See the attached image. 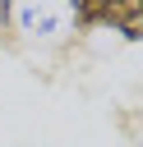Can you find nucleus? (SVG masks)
Instances as JSON below:
<instances>
[{"instance_id":"f03ea898","label":"nucleus","mask_w":143,"mask_h":147,"mask_svg":"<svg viewBox=\"0 0 143 147\" xmlns=\"http://www.w3.org/2000/svg\"><path fill=\"white\" fill-rule=\"evenodd\" d=\"M74 18H78L83 28L106 23V0H74Z\"/></svg>"},{"instance_id":"f257e3e1","label":"nucleus","mask_w":143,"mask_h":147,"mask_svg":"<svg viewBox=\"0 0 143 147\" xmlns=\"http://www.w3.org/2000/svg\"><path fill=\"white\" fill-rule=\"evenodd\" d=\"M138 9H143V0H106V23L125 28V23H129Z\"/></svg>"},{"instance_id":"7ed1b4c3","label":"nucleus","mask_w":143,"mask_h":147,"mask_svg":"<svg viewBox=\"0 0 143 147\" xmlns=\"http://www.w3.org/2000/svg\"><path fill=\"white\" fill-rule=\"evenodd\" d=\"M125 37H134V41H143V9H138V14L129 18V23H125Z\"/></svg>"}]
</instances>
